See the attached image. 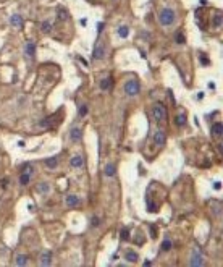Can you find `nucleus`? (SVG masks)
<instances>
[{
  "label": "nucleus",
  "instance_id": "obj_1",
  "mask_svg": "<svg viewBox=\"0 0 223 267\" xmlns=\"http://www.w3.org/2000/svg\"><path fill=\"white\" fill-rule=\"evenodd\" d=\"M175 18H176V15H175V12L171 10V8H165V10H162L160 15H159V20H160V23H162L163 26L173 24Z\"/></svg>",
  "mask_w": 223,
  "mask_h": 267
},
{
  "label": "nucleus",
  "instance_id": "obj_2",
  "mask_svg": "<svg viewBox=\"0 0 223 267\" xmlns=\"http://www.w3.org/2000/svg\"><path fill=\"white\" fill-rule=\"evenodd\" d=\"M125 91H126L128 96H137L139 91H141V88H139V83L136 80H129L125 84Z\"/></svg>",
  "mask_w": 223,
  "mask_h": 267
},
{
  "label": "nucleus",
  "instance_id": "obj_3",
  "mask_svg": "<svg viewBox=\"0 0 223 267\" xmlns=\"http://www.w3.org/2000/svg\"><path fill=\"white\" fill-rule=\"evenodd\" d=\"M152 113H154V118L157 121H163L166 118V110H165V107L162 105V104H157V105H154Z\"/></svg>",
  "mask_w": 223,
  "mask_h": 267
},
{
  "label": "nucleus",
  "instance_id": "obj_4",
  "mask_svg": "<svg viewBox=\"0 0 223 267\" xmlns=\"http://www.w3.org/2000/svg\"><path fill=\"white\" fill-rule=\"evenodd\" d=\"M105 57V45L102 42H97L94 47V52H92V59L94 60H102Z\"/></svg>",
  "mask_w": 223,
  "mask_h": 267
},
{
  "label": "nucleus",
  "instance_id": "obj_5",
  "mask_svg": "<svg viewBox=\"0 0 223 267\" xmlns=\"http://www.w3.org/2000/svg\"><path fill=\"white\" fill-rule=\"evenodd\" d=\"M81 138H82V130H81V128H73V130L70 131V139H71L73 142H79Z\"/></svg>",
  "mask_w": 223,
  "mask_h": 267
},
{
  "label": "nucleus",
  "instance_id": "obj_6",
  "mask_svg": "<svg viewBox=\"0 0 223 267\" xmlns=\"http://www.w3.org/2000/svg\"><path fill=\"white\" fill-rule=\"evenodd\" d=\"M41 265H50L52 264V253L50 251H45L41 254V259H39Z\"/></svg>",
  "mask_w": 223,
  "mask_h": 267
},
{
  "label": "nucleus",
  "instance_id": "obj_7",
  "mask_svg": "<svg viewBox=\"0 0 223 267\" xmlns=\"http://www.w3.org/2000/svg\"><path fill=\"white\" fill-rule=\"evenodd\" d=\"M55 121L58 123V120H57V115H52V117H49L47 120H42L39 125L42 126V128H52V126H55Z\"/></svg>",
  "mask_w": 223,
  "mask_h": 267
},
{
  "label": "nucleus",
  "instance_id": "obj_8",
  "mask_svg": "<svg viewBox=\"0 0 223 267\" xmlns=\"http://www.w3.org/2000/svg\"><path fill=\"white\" fill-rule=\"evenodd\" d=\"M165 141H166V136H165V133L159 130V131L155 133V136H154V142H155L157 146H163V144H165Z\"/></svg>",
  "mask_w": 223,
  "mask_h": 267
},
{
  "label": "nucleus",
  "instance_id": "obj_9",
  "mask_svg": "<svg viewBox=\"0 0 223 267\" xmlns=\"http://www.w3.org/2000/svg\"><path fill=\"white\" fill-rule=\"evenodd\" d=\"M57 18H58L60 21H67L68 18H70V15H68V12L65 10L63 7H58L57 8Z\"/></svg>",
  "mask_w": 223,
  "mask_h": 267
},
{
  "label": "nucleus",
  "instance_id": "obj_10",
  "mask_svg": "<svg viewBox=\"0 0 223 267\" xmlns=\"http://www.w3.org/2000/svg\"><path fill=\"white\" fill-rule=\"evenodd\" d=\"M212 135H215V136H221L223 135V125L220 121H217V123H213V125H212Z\"/></svg>",
  "mask_w": 223,
  "mask_h": 267
},
{
  "label": "nucleus",
  "instance_id": "obj_11",
  "mask_svg": "<svg viewBox=\"0 0 223 267\" xmlns=\"http://www.w3.org/2000/svg\"><path fill=\"white\" fill-rule=\"evenodd\" d=\"M65 203H67V206H70V207H74V206H78V203H79V199L74 196V194H70V196H67V199H65Z\"/></svg>",
  "mask_w": 223,
  "mask_h": 267
},
{
  "label": "nucleus",
  "instance_id": "obj_12",
  "mask_svg": "<svg viewBox=\"0 0 223 267\" xmlns=\"http://www.w3.org/2000/svg\"><path fill=\"white\" fill-rule=\"evenodd\" d=\"M26 55L31 57V59L36 55V44L34 42H27L26 44Z\"/></svg>",
  "mask_w": 223,
  "mask_h": 267
},
{
  "label": "nucleus",
  "instance_id": "obj_13",
  "mask_svg": "<svg viewBox=\"0 0 223 267\" xmlns=\"http://www.w3.org/2000/svg\"><path fill=\"white\" fill-rule=\"evenodd\" d=\"M110 86H112V78H110V76H105V78L100 81V89L102 91H108Z\"/></svg>",
  "mask_w": 223,
  "mask_h": 267
},
{
  "label": "nucleus",
  "instance_id": "obj_14",
  "mask_svg": "<svg viewBox=\"0 0 223 267\" xmlns=\"http://www.w3.org/2000/svg\"><path fill=\"white\" fill-rule=\"evenodd\" d=\"M70 165H71V167H74V168L82 167V157H81V156H74V157L70 160Z\"/></svg>",
  "mask_w": 223,
  "mask_h": 267
},
{
  "label": "nucleus",
  "instance_id": "obj_15",
  "mask_svg": "<svg viewBox=\"0 0 223 267\" xmlns=\"http://www.w3.org/2000/svg\"><path fill=\"white\" fill-rule=\"evenodd\" d=\"M49 191H50V186H49V183L42 182V183H39V185H37V193H41V194H47Z\"/></svg>",
  "mask_w": 223,
  "mask_h": 267
},
{
  "label": "nucleus",
  "instance_id": "obj_16",
  "mask_svg": "<svg viewBox=\"0 0 223 267\" xmlns=\"http://www.w3.org/2000/svg\"><path fill=\"white\" fill-rule=\"evenodd\" d=\"M10 23H12L13 26H16V28H20V26H23V18H21L20 15H13V16L10 18Z\"/></svg>",
  "mask_w": 223,
  "mask_h": 267
},
{
  "label": "nucleus",
  "instance_id": "obj_17",
  "mask_svg": "<svg viewBox=\"0 0 223 267\" xmlns=\"http://www.w3.org/2000/svg\"><path fill=\"white\" fill-rule=\"evenodd\" d=\"M202 264H204L202 256L197 254V253H194V254H192V259H191V265H202Z\"/></svg>",
  "mask_w": 223,
  "mask_h": 267
},
{
  "label": "nucleus",
  "instance_id": "obj_18",
  "mask_svg": "<svg viewBox=\"0 0 223 267\" xmlns=\"http://www.w3.org/2000/svg\"><path fill=\"white\" fill-rule=\"evenodd\" d=\"M57 164H58V159H57V157H49V159H45V165H47L49 168H55V167H57Z\"/></svg>",
  "mask_w": 223,
  "mask_h": 267
},
{
  "label": "nucleus",
  "instance_id": "obj_19",
  "mask_svg": "<svg viewBox=\"0 0 223 267\" xmlns=\"http://www.w3.org/2000/svg\"><path fill=\"white\" fill-rule=\"evenodd\" d=\"M125 259H126L128 262H136V261H137V254L133 253V251H128L126 256H125Z\"/></svg>",
  "mask_w": 223,
  "mask_h": 267
},
{
  "label": "nucleus",
  "instance_id": "obj_20",
  "mask_svg": "<svg viewBox=\"0 0 223 267\" xmlns=\"http://www.w3.org/2000/svg\"><path fill=\"white\" fill-rule=\"evenodd\" d=\"M50 29H52L50 21H42V24H41V31H42V33H50Z\"/></svg>",
  "mask_w": 223,
  "mask_h": 267
},
{
  "label": "nucleus",
  "instance_id": "obj_21",
  "mask_svg": "<svg viewBox=\"0 0 223 267\" xmlns=\"http://www.w3.org/2000/svg\"><path fill=\"white\" fill-rule=\"evenodd\" d=\"M118 34L121 36L123 39H125V37H128V34H129V29H128V26H120V28H118Z\"/></svg>",
  "mask_w": 223,
  "mask_h": 267
},
{
  "label": "nucleus",
  "instance_id": "obj_22",
  "mask_svg": "<svg viewBox=\"0 0 223 267\" xmlns=\"http://www.w3.org/2000/svg\"><path fill=\"white\" fill-rule=\"evenodd\" d=\"M16 264H18V265H26V264H27V257H26L24 254L16 256Z\"/></svg>",
  "mask_w": 223,
  "mask_h": 267
},
{
  "label": "nucleus",
  "instance_id": "obj_23",
  "mask_svg": "<svg viewBox=\"0 0 223 267\" xmlns=\"http://www.w3.org/2000/svg\"><path fill=\"white\" fill-rule=\"evenodd\" d=\"M29 180H31V175H29V173H23V175L20 177V183L26 186L27 183H29Z\"/></svg>",
  "mask_w": 223,
  "mask_h": 267
},
{
  "label": "nucleus",
  "instance_id": "obj_24",
  "mask_svg": "<svg viewBox=\"0 0 223 267\" xmlns=\"http://www.w3.org/2000/svg\"><path fill=\"white\" fill-rule=\"evenodd\" d=\"M213 26H215V28H220L221 26V15L220 13H217L215 16H213Z\"/></svg>",
  "mask_w": 223,
  "mask_h": 267
},
{
  "label": "nucleus",
  "instance_id": "obj_25",
  "mask_svg": "<svg viewBox=\"0 0 223 267\" xmlns=\"http://www.w3.org/2000/svg\"><path fill=\"white\" fill-rule=\"evenodd\" d=\"M105 175L107 177H113L115 175V167L113 165H107L105 167Z\"/></svg>",
  "mask_w": 223,
  "mask_h": 267
},
{
  "label": "nucleus",
  "instance_id": "obj_26",
  "mask_svg": "<svg viewBox=\"0 0 223 267\" xmlns=\"http://www.w3.org/2000/svg\"><path fill=\"white\" fill-rule=\"evenodd\" d=\"M147 209H149V212H157V206L151 201V199H147Z\"/></svg>",
  "mask_w": 223,
  "mask_h": 267
},
{
  "label": "nucleus",
  "instance_id": "obj_27",
  "mask_svg": "<svg viewBox=\"0 0 223 267\" xmlns=\"http://www.w3.org/2000/svg\"><path fill=\"white\" fill-rule=\"evenodd\" d=\"M175 121H176V125H178V126H183L184 123H186V117L184 115H178Z\"/></svg>",
  "mask_w": 223,
  "mask_h": 267
},
{
  "label": "nucleus",
  "instance_id": "obj_28",
  "mask_svg": "<svg viewBox=\"0 0 223 267\" xmlns=\"http://www.w3.org/2000/svg\"><path fill=\"white\" fill-rule=\"evenodd\" d=\"M162 249H163V251H170V249H171V241H170V240H165V241L162 243Z\"/></svg>",
  "mask_w": 223,
  "mask_h": 267
},
{
  "label": "nucleus",
  "instance_id": "obj_29",
  "mask_svg": "<svg viewBox=\"0 0 223 267\" xmlns=\"http://www.w3.org/2000/svg\"><path fill=\"white\" fill-rule=\"evenodd\" d=\"M175 39H176V42H178V44H184V42H186V37H184V34H183V33H178Z\"/></svg>",
  "mask_w": 223,
  "mask_h": 267
},
{
  "label": "nucleus",
  "instance_id": "obj_30",
  "mask_svg": "<svg viewBox=\"0 0 223 267\" xmlns=\"http://www.w3.org/2000/svg\"><path fill=\"white\" fill-rule=\"evenodd\" d=\"M78 113H79V117L82 118V117H86V113H87V107L86 105H81L79 107V110H78Z\"/></svg>",
  "mask_w": 223,
  "mask_h": 267
},
{
  "label": "nucleus",
  "instance_id": "obj_31",
  "mask_svg": "<svg viewBox=\"0 0 223 267\" xmlns=\"http://www.w3.org/2000/svg\"><path fill=\"white\" fill-rule=\"evenodd\" d=\"M199 57H201V62H202V65H204V66H207V65H209V59H207V57L204 55V54H199Z\"/></svg>",
  "mask_w": 223,
  "mask_h": 267
},
{
  "label": "nucleus",
  "instance_id": "obj_32",
  "mask_svg": "<svg viewBox=\"0 0 223 267\" xmlns=\"http://www.w3.org/2000/svg\"><path fill=\"white\" fill-rule=\"evenodd\" d=\"M120 236H121V240H128V238H129V235H128V230H126V228H123V230H121Z\"/></svg>",
  "mask_w": 223,
  "mask_h": 267
},
{
  "label": "nucleus",
  "instance_id": "obj_33",
  "mask_svg": "<svg viewBox=\"0 0 223 267\" xmlns=\"http://www.w3.org/2000/svg\"><path fill=\"white\" fill-rule=\"evenodd\" d=\"M91 223L94 225V227H96V225H99V218H97V217H92V222H91Z\"/></svg>",
  "mask_w": 223,
  "mask_h": 267
},
{
  "label": "nucleus",
  "instance_id": "obj_34",
  "mask_svg": "<svg viewBox=\"0 0 223 267\" xmlns=\"http://www.w3.org/2000/svg\"><path fill=\"white\" fill-rule=\"evenodd\" d=\"M78 60H79V62H81V63H82V65H84V66H87V62H86V60H84V59H82V57H81V55H79V57H78Z\"/></svg>",
  "mask_w": 223,
  "mask_h": 267
},
{
  "label": "nucleus",
  "instance_id": "obj_35",
  "mask_svg": "<svg viewBox=\"0 0 223 267\" xmlns=\"http://www.w3.org/2000/svg\"><path fill=\"white\" fill-rule=\"evenodd\" d=\"M102 29H104V23H99V24H97V31L102 33Z\"/></svg>",
  "mask_w": 223,
  "mask_h": 267
},
{
  "label": "nucleus",
  "instance_id": "obj_36",
  "mask_svg": "<svg viewBox=\"0 0 223 267\" xmlns=\"http://www.w3.org/2000/svg\"><path fill=\"white\" fill-rule=\"evenodd\" d=\"M2 186H3V188L8 186V180H2Z\"/></svg>",
  "mask_w": 223,
  "mask_h": 267
},
{
  "label": "nucleus",
  "instance_id": "obj_37",
  "mask_svg": "<svg viewBox=\"0 0 223 267\" xmlns=\"http://www.w3.org/2000/svg\"><path fill=\"white\" fill-rule=\"evenodd\" d=\"M213 188H215V189H220V188H221V185H220V183H215V185H213Z\"/></svg>",
  "mask_w": 223,
  "mask_h": 267
}]
</instances>
